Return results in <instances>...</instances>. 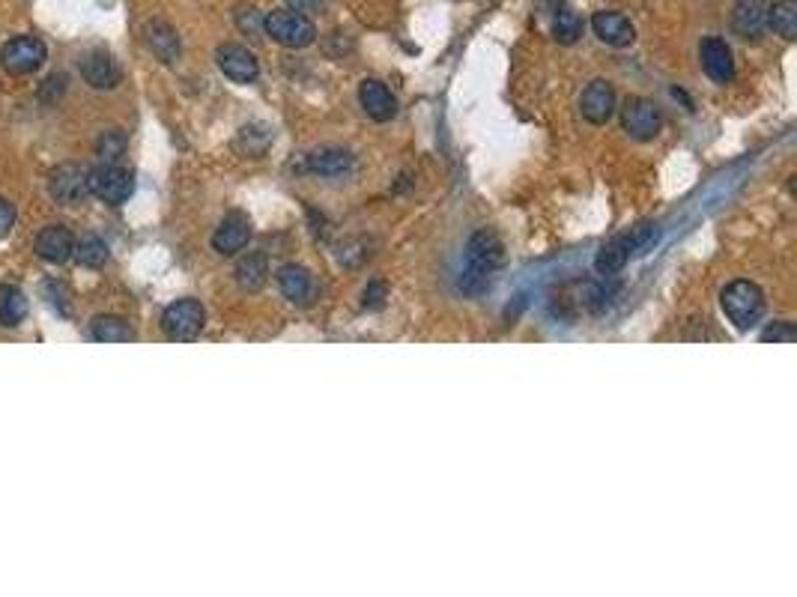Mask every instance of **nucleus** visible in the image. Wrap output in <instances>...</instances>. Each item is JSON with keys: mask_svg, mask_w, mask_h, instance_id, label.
Segmentation results:
<instances>
[{"mask_svg": "<svg viewBox=\"0 0 797 597\" xmlns=\"http://www.w3.org/2000/svg\"><path fill=\"white\" fill-rule=\"evenodd\" d=\"M720 305L738 332H750L765 317V293L753 281H732L720 293Z\"/></svg>", "mask_w": 797, "mask_h": 597, "instance_id": "obj_1", "label": "nucleus"}, {"mask_svg": "<svg viewBox=\"0 0 797 597\" xmlns=\"http://www.w3.org/2000/svg\"><path fill=\"white\" fill-rule=\"evenodd\" d=\"M263 33L284 48H308L317 39V27L308 15L293 9H272L263 18Z\"/></svg>", "mask_w": 797, "mask_h": 597, "instance_id": "obj_2", "label": "nucleus"}, {"mask_svg": "<svg viewBox=\"0 0 797 597\" xmlns=\"http://www.w3.org/2000/svg\"><path fill=\"white\" fill-rule=\"evenodd\" d=\"M87 186H90V195H96L111 206H120L132 198L135 177H132V171L120 168L117 162H102L93 171H87Z\"/></svg>", "mask_w": 797, "mask_h": 597, "instance_id": "obj_3", "label": "nucleus"}, {"mask_svg": "<svg viewBox=\"0 0 797 597\" xmlns=\"http://www.w3.org/2000/svg\"><path fill=\"white\" fill-rule=\"evenodd\" d=\"M621 126L633 141H654L663 129L660 108L645 96H630L621 105Z\"/></svg>", "mask_w": 797, "mask_h": 597, "instance_id": "obj_4", "label": "nucleus"}, {"mask_svg": "<svg viewBox=\"0 0 797 597\" xmlns=\"http://www.w3.org/2000/svg\"><path fill=\"white\" fill-rule=\"evenodd\" d=\"M203 323H206V311L198 299H180L168 305L162 314V332L171 341H195L203 332Z\"/></svg>", "mask_w": 797, "mask_h": 597, "instance_id": "obj_5", "label": "nucleus"}, {"mask_svg": "<svg viewBox=\"0 0 797 597\" xmlns=\"http://www.w3.org/2000/svg\"><path fill=\"white\" fill-rule=\"evenodd\" d=\"M45 57H48V48L36 36H15L0 51V63L9 75H30L45 63Z\"/></svg>", "mask_w": 797, "mask_h": 597, "instance_id": "obj_6", "label": "nucleus"}, {"mask_svg": "<svg viewBox=\"0 0 797 597\" xmlns=\"http://www.w3.org/2000/svg\"><path fill=\"white\" fill-rule=\"evenodd\" d=\"M505 263V245L493 230H478L466 242V266L493 275Z\"/></svg>", "mask_w": 797, "mask_h": 597, "instance_id": "obj_7", "label": "nucleus"}, {"mask_svg": "<svg viewBox=\"0 0 797 597\" xmlns=\"http://www.w3.org/2000/svg\"><path fill=\"white\" fill-rule=\"evenodd\" d=\"M48 192L60 206H75L90 195L87 171L81 165H57L48 174Z\"/></svg>", "mask_w": 797, "mask_h": 597, "instance_id": "obj_8", "label": "nucleus"}, {"mask_svg": "<svg viewBox=\"0 0 797 597\" xmlns=\"http://www.w3.org/2000/svg\"><path fill=\"white\" fill-rule=\"evenodd\" d=\"M215 63L233 84H254L260 78V63L245 45H221L215 51Z\"/></svg>", "mask_w": 797, "mask_h": 597, "instance_id": "obj_9", "label": "nucleus"}, {"mask_svg": "<svg viewBox=\"0 0 797 597\" xmlns=\"http://www.w3.org/2000/svg\"><path fill=\"white\" fill-rule=\"evenodd\" d=\"M699 57H702V69L714 84H729L735 78V57L732 48L720 39V36H708L699 45Z\"/></svg>", "mask_w": 797, "mask_h": 597, "instance_id": "obj_10", "label": "nucleus"}, {"mask_svg": "<svg viewBox=\"0 0 797 597\" xmlns=\"http://www.w3.org/2000/svg\"><path fill=\"white\" fill-rule=\"evenodd\" d=\"M251 239V221L242 215V212H230L212 233V248L221 254V257H233L239 254Z\"/></svg>", "mask_w": 797, "mask_h": 597, "instance_id": "obj_11", "label": "nucleus"}, {"mask_svg": "<svg viewBox=\"0 0 797 597\" xmlns=\"http://www.w3.org/2000/svg\"><path fill=\"white\" fill-rule=\"evenodd\" d=\"M592 30H595V36H598L600 42L609 45V48H627L636 39V27L630 24V18L621 15V12H612V9L595 12Z\"/></svg>", "mask_w": 797, "mask_h": 597, "instance_id": "obj_12", "label": "nucleus"}, {"mask_svg": "<svg viewBox=\"0 0 797 597\" xmlns=\"http://www.w3.org/2000/svg\"><path fill=\"white\" fill-rule=\"evenodd\" d=\"M580 111L583 117L592 123V126H603L612 120L615 114V90L606 78H595L586 90H583V99H580Z\"/></svg>", "mask_w": 797, "mask_h": 597, "instance_id": "obj_13", "label": "nucleus"}, {"mask_svg": "<svg viewBox=\"0 0 797 597\" xmlns=\"http://www.w3.org/2000/svg\"><path fill=\"white\" fill-rule=\"evenodd\" d=\"M359 102L365 108V114L377 123H389L398 114V99L392 96V90L377 81V78H365L359 84Z\"/></svg>", "mask_w": 797, "mask_h": 597, "instance_id": "obj_14", "label": "nucleus"}, {"mask_svg": "<svg viewBox=\"0 0 797 597\" xmlns=\"http://www.w3.org/2000/svg\"><path fill=\"white\" fill-rule=\"evenodd\" d=\"M768 0H738L732 6V30L741 39H759L768 30Z\"/></svg>", "mask_w": 797, "mask_h": 597, "instance_id": "obj_15", "label": "nucleus"}, {"mask_svg": "<svg viewBox=\"0 0 797 597\" xmlns=\"http://www.w3.org/2000/svg\"><path fill=\"white\" fill-rule=\"evenodd\" d=\"M72 248H75V236L63 227V224H54V227H45L36 242H33V251L39 260L45 263H66L72 257Z\"/></svg>", "mask_w": 797, "mask_h": 597, "instance_id": "obj_16", "label": "nucleus"}, {"mask_svg": "<svg viewBox=\"0 0 797 597\" xmlns=\"http://www.w3.org/2000/svg\"><path fill=\"white\" fill-rule=\"evenodd\" d=\"M81 78L96 87V90H114L120 84V66L114 63L111 54L105 51H90L84 60H81Z\"/></svg>", "mask_w": 797, "mask_h": 597, "instance_id": "obj_17", "label": "nucleus"}, {"mask_svg": "<svg viewBox=\"0 0 797 597\" xmlns=\"http://www.w3.org/2000/svg\"><path fill=\"white\" fill-rule=\"evenodd\" d=\"M144 36H147V45L153 48V54L162 63H174L180 57V36H177V30L168 21H159V18L147 21Z\"/></svg>", "mask_w": 797, "mask_h": 597, "instance_id": "obj_18", "label": "nucleus"}, {"mask_svg": "<svg viewBox=\"0 0 797 597\" xmlns=\"http://www.w3.org/2000/svg\"><path fill=\"white\" fill-rule=\"evenodd\" d=\"M278 287L281 293L290 299V302H299L305 305L311 296H314V278L305 266H296V263H287L278 269Z\"/></svg>", "mask_w": 797, "mask_h": 597, "instance_id": "obj_19", "label": "nucleus"}, {"mask_svg": "<svg viewBox=\"0 0 797 597\" xmlns=\"http://www.w3.org/2000/svg\"><path fill=\"white\" fill-rule=\"evenodd\" d=\"M269 281V257L263 251H248L245 257H239L236 263V284L248 293L263 290V284Z\"/></svg>", "mask_w": 797, "mask_h": 597, "instance_id": "obj_20", "label": "nucleus"}, {"mask_svg": "<svg viewBox=\"0 0 797 597\" xmlns=\"http://www.w3.org/2000/svg\"><path fill=\"white\" fill-rule=\"evenodd\" d=\"M353 168V153L341 147H323L308 156V171L320 177H344Z\"/></svg>", "mask_w": 797, "mask_h": 597, "instance_id": "obj_21", "label": "nucleus"}, {"mask_svg": "<svg viewBox=\"0 0 797 597\" xmlns=\"http://www.w3.org/2000/svg\"><path fill=\"white\" fill-rule=\"evenodd\" d=\"M87 338L96 341V344H129V341H135V332H132V326L126 320L105 314V317H96L90 323Z\"/></svg>", "mask_w": 797, "mask_h": 597, "instance_id": "obj_22", "label": "nucleus"}, {"mask_svg": "<svg viewBox=\"0 0 797 597\" xmlns=\"http://www.w3.org/2000/svg\"><path fill=\"white\" fill-rule=\"evenodd\" d=\"M627 260H630L627 242H624V236H615L606 245H600V251L595 254V269H598V275L609 278V275L621 272L627 266Z\"/></svg>", "mask_w": 797, "mask_h": 597, "instance_id": "obj_23", "label": "nucleus"}, {"mask_svg": "<svg viewBox=\"0 0 797 597\" xmlns=\"http://www.w3.org/2000/svg\"><path fill=\"white\" fill-rule=\"evenodd\" d=\"M27 317V299L18 287L0 284V326L15 329Z\"/></svg>", "mask_w": 797, "mask_h": 597, "instance_id": "obj_24", "label": "nucleus"}, {"mask_svg": "<svg viewBox=\"0 0 797 597\" xmlns=\"http://www.w3.org/2000/svg\"><path fill=\"white\" fill-rule=\"evenodd\" d=\"M768 24L774 27L777 36H783L786 42L797 39V0H777L774 6H768Z\"/></svg>", "mask_w": 797, "mask_h": 597, "instance_id": "obj_25", "label": "nucleus"}, {"mask_svg": "<svg viewBox=\"0 0 797 597\" xmlns=\"http://www.w3.org/2000/svg\"><path fill=\"white\" fill-rule=\"evenodd\" d=\"M72 257H75L78 266L99 269V266L108 263V245H105V239H99V236H84V239L75 242Z\"/></svg>", "mask_w": 797, "mask_h": 597, "instance_id": "obj_26", "label": "nucleus"}, {"mask_svg": "<svg viewBox=\"0 0 797 597\" xmlns=\"http://www.w3.org/2000/svg\"><path fill=\"white\" fill-rule=\"evenodd\" d=\"M586 30V21L580 18V12L574 9H556V18H553V36L562 42V45H574L580 42Z\"/></svg>", "mask_w": 797, "mask_h": 597, "instance_id": "obj_27", "label": "nucleus"}, {"mask_svg": "<svg viewBox=\"0 0 797 597\" xmlns=\"http://www.w3.org/2000/svg\"><path fill=\"white\" fill-rule=\"evenodd\" d=\"M657 239H660V227H657V224H639V227H633V230L624 236L630 257H639V254H645V251H651V248L657 245Z\"/></svg>", "mask_w": 797, "mask_h": 597, "instance_id": "obj_28", "label": "nucleus"}, {"mask_svg": "<svg viewBox=\"0 0 797 597\" xmlns=\"http://www.w3.org/2000/svg\"><path fill=\"white\" fill-rule=\"evenodd\" d=\"M233 21H236V27H239L245 36H251V39H263V12H260L257 6H248V3L236 6Z\"/></svg>", "mask_w": 797, "mask_h": 597, "instance_id": "obj_29", "label": "nucleus"}, {"mask_svg": "<svg viewBox=\"0 0 797 597\" xmlns=\"http://www.w3.org/2000/svg\"><path fill=\"white\" fill-rule=\"evenodd\" d=\"M96 153L102 162H117L123 153H126V138L120 132H105L99 141H96Z\"/></svg>", "mask_w": 797, "mask_h": 597, "instance_id": "obj_30", "label": "nucleus"}, {"mask_svg": "<svg viewBox=\"0 0 797 597\" xmlns=\"http://www.w3.org/2000/svg\"><path fill=\"white\" fill-rule=\"evenodd\" d=\"M460 290L463 293H469V296H478V293H484V290H490V275H484V272H478V269H463L460 272Z\"/></svg>", "mask_w": 797, "mask_h": 597, "instance_id": "obj_31", "label": "nucleus"}, {"mask_svg": "<svg viewBox=\"0 0 797 597\" xmlns=\"http://www.w3.org/2000/svg\"><path fill=\"white\" fill-rule=\"evenodd\" d=\"M66 93V75L63 72H54V75H48L45 81H42V87H39V99L42 102H57L60 96Z\"/></svg>", "mask_w": 797, "mask_h": 597, "instance_id": "obj_32", "label": "nucleus"}, {"mask_svg": "<svg viewBox=\"0 0 797 597\" xmlns=\"http://www.w3.org/2000/svg\"><path fill=\"white\" fill-rule=\"evenodd\" d=\"M386 296H389V287H386L383 281H371V284L365 287V293H362V305H365L368 311H380V308L386 305Z\"/></svg>", "mask_w": 797, "mask_h": 597, "instance_id": "obj_33", "label": "nucleus"}, {"mask_svg": "<svg viewBox=\"0 0 797 597\" xmlns=\"http://www.w3.org/2000/svg\"><path fill=\"white\" fill-rule=\"evenodd\" d=\"M795 338H797L795 326H792V323H786V320H780V323H774V326H768V329L762 332V341H765V344H771V341H774V344H777V341H783V344H792Z\"/></svg>", "mask_w": 797, "mask_h": 597, "instance_id": "obj_34", "label": "nucleus"}, {"mask_svg": "<svg viewBox=\"0 0 797 597\" xmlns=\"http://www.w3.org/2000/svg\"><path fill=\"white\" fill-rule=\"evenodd\" d=\"M45 293H48L51 305H54V308H57V311H60L63 317H66V314L72 311V308H69V302H66V299H69V290H66L63 284L51 281V284H45Z\"/></svg>", "mask_w": 797, "mask_h": 597, "instance_id": "obj_35", "label": "nucleus"}, {"mask_svg": "<svg viewBox=\"0 0 797 597\" xmlns=\"http://www.w3.org/2000/svg\"><path fill=\"white\" fill-rule=\"evenodd\" d=\"M329 6V0H287V9L302 12V15H317Z\"/></svg>", "mask_w": 797, "mask_h": 597, "instance_id": "obj_36", "label": "nucleus"}, {"mask_svg": "<svg viewBox=\"0 0 797 597\" xmlns=\"http://www.w3.org/2000/svg\"><path fill=\"white\" fill-rule=\"evenodd\" d=\"M12 224H15V206L6 198H0V239L12 230Z\"/></svg>", "mask_w": 797, "mask_h": 597, "instance_id": "obj_37", "label": "nucleus"}, {"mask_svg": "<svg viewBox=\"0 0 797 597\" xmlns=\"http://www.w3.org/2000/svg\"><path fill=\"white\" fill-rule=\"evenodd\" d=\"M538 3H541L544 9H550V12H556V9L562 6V0H538Z\"/></svg>", "mask_w": 797, "mask_h": 597, "instance_id": "obj_38", "label": "nucleus"}]
</instances>
